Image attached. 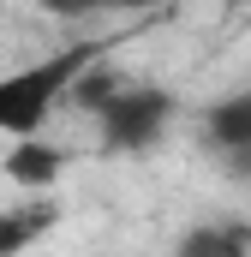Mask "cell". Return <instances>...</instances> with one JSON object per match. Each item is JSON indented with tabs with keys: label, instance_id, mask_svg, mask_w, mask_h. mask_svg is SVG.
Here are the masks:
<instances>
[{
	"label": "cell",
	"instance_id": "6da1fadb",
	"mask_svg": "<svg viewBox=\"0 0 251 257\" xmlns=\"http://www.w3.org/2000/svg\"><path fill=\"white\" fill-rule=\"evenodd\" d=\"M90 66H102V48L78 42V48L42 54V60L18 66V72H0V132L18 138V144H36V132L48 126V114L84 84Z\"/></svg>",
	"mask_w": 251,
	"mask_h": 257
},
{
	"label": "cell",
	"instance_id": "7a4b0ae2",
	"mask_svg": "<svg viewBox=\"0 0 251 257\" xmlns=\"http://www.w3.org/2000/svg\"><path fill=\"white\" fill-rule=\"evenodd\" d=\"M174 120V96L162 90H120L102 108V150H150Z\"/></svg>",
	"mask_w": 251,
	"mask_h": 257
},
{
	"label": "cell",
	"instance_id": "3957f363",
	"mask_svg": "<svg viewBox=\"0 0 251 257\" xmlns=\"http://www.w3.org/2000/svg\"><path fill=\"white\" fill-rule=\"evenodd\" d=\"M203 138H209L215 156H227L239 174H251V90L221 96V102L203 114Z\"/></svg>",
	"mask_w": 251,
	"mask_h": 257
},
{
	"label": "cell",
	"instance_id": "277c9868",
	"mask_svg": "<svg viewBox=\"0 0 251 257\" xmlns=\"http://www.w3.org/2000/svg\"><path fill=\"white\" fill-rule=\"evenodd\" d=\"M0 168H6V180H12L18 192H48V186L66 174V156L54 150V144H12Z\"/></svg>",
	"mask_w": 251,
	"mask_h": 257
},
{
	"label": "cell",
	"instance_id": "5b68a950",
	"mask_svg": "<svg viewBox=\"0 0 251 257\" xmlns=\"http://www.w3.org/2000/svg\"><path fill=\"white\" fill-rule=\"evenodd\" d=\"M180 257H251V227L245 221H209L180 239Z\"/></svg>",
	"mask_w": 251,
	"mask_h": 257
},
{
	"label": "cell",
	"instance_id": "8992f818",
	"mask_svg": "<svg viewBox=\"0 0 251 257\" xmlns=\"http://www.w3.org/2000/svg\"><path fill=\"white\" fill-rule=\"evenodd\" d=\"M48 227H54V209H48V203L0 209V257H18L24 245H36V239H42Z\"/></svg>",
	"mask_w": 251,
	"mask_h": 257
}]
</instances>
